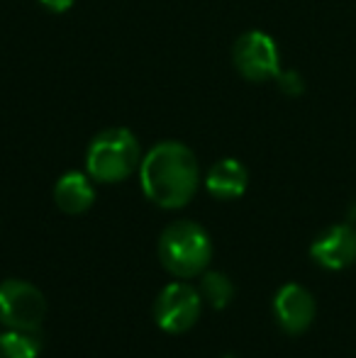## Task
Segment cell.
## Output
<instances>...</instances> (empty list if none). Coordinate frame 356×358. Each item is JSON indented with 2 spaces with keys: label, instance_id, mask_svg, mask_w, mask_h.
<instances>
[{
  "label": "cell",
  "instance_id": "1",
  "mask_svg": "<svg viewBox=\"0 0 356 358\" xmlns=\"http://www.w3.org/2000/svg\"><path fill=\"white\" fill-rule=\"evenodd\" d=\"M198 178L195 154L180 142L157 144L139 164L144 195L164 210L188 205L198 190Z\"/></svg>",
  "mask_w": 356,
  "mask_h": 358
},
{
  "label": "cell",
  "instance_id": "2",
  "mask_svg": "<svg viewBox=\"0 0 356 358\" xmlns=\"http://www.w3.org/2000/svg\"><path fill=\"white\" fill-rule=\"evenodd\" d=\"M159 259L169 273L190 278L208 268L213 259V241L208 231L190 220H178L164 229L159 239Z\"/></svg>",
  "mask_w": 356,
  "mask_h": 358
},
{
  "label": "cell",
  "instance_id": "3",
  "mask_svg": "<svg viewBox=\"0 0 356 358\" xmlns=\"http://www.w3.org/2000/svg\"><path fill=\"white\" fill-rule=\"evenodd\" d=\"M142 164L139 142L129 129L110 127L93 137L86 154V171L98 183H120Z\"/></svg>",
  "mask_w": 356,
  "mask_h": 358
},
{
  "label": "cell",
  "instance_id": "4",
  "mask_svg": "<svg viewBox=\"0 0 356 358\" xmlns=\"http://www.w3.org/2000/svg\"><path fill=\"white\" fill-rule=\"evenodd\" d=\"M47 300L37 285L10 278L0 283V324L8 329L34 331L44 322Z\"/></svg>",
  "mask_w": 356,
  "mask_h": 358
},
{
  "label": "cell",
  "instance_id": "5",
  "mask_svg": "<svg viewBox=\"0 0 356 358\" xmlns=\"http://www.w3.org/2000/svg\"><path fill=\"white\" fill-rule=\"evenodd\" d=\"M232 62L237 71L247 80H254V83L271 80L280 73L278 47H276L273 37H269L266 32H259V29L244 32L234 42Z\"/></svg>",
  "mask_w": 356,
  "mask_h": 358
},
{
  "label": "cell",
  "instance_id": "6",
  "mask_svg": "<svg viewBox=\"0 0 356 358\" xmlns=\"http://www.w3.org/2000/svg\"><path fill=\"white\" fill-rule=\"evenodd\" d=\"M203 297L193 285L171 283L159 292L154 302V320L169 334H183L198 322Z\"/></svg>",
  "mask_w": 356,
  "mask_h": 358
},
{
  "label": "cell",
  "instance_id": "7",
  "mask_svg": "<svg viewBox=\"0 0 356 358\" xmlns=\"http://www.w3.org/2000/svg\"><path fill=\"white\" fill-rule=\"evenodd\" d=\"M273 312L280 329L303 334L315 320V297L298 283H285L273 297Z\"/></svg>",
  "mask_w": 356,
  "mask_h": 358
},
{
  "label": "cell",
  "instance_id": "8",
  "mask_svg": "<svg viewBox=\"0 0 356 358\" xmlns=\"http://www.w3.org/2000/svg\"><path fill=\"white\" fill-rule=\"evenodd\" d=\"M315 264L327 271H342L356 261V229L352 224H334L310 246Z\"/></svg>",
  "mask_w": 356,
  "mask_h": 358
},
{
  "label": "cell",
  "instance_id": "9",
  "mask_svg": "<svg viewBox=\"0 0 356 358\" xmlns=\"http://www.w3.org/2000/svg\"><path fill=\"white\" fill-rule=\"evenodd\" d=\"M249 185V173L242 161L237 159H220L205 176V188L218 200H234L244 195Z\"/></svg>",
  "mask_w": 356,
  "mask_h": 358
},
{
  "label": "cell",
  "instance_id": "10",
  "mask_svg": "<svg viewBox=\"0 0 356 358\" xmlns=\"http://www.w3.org/2000/svg\"><path fill=\"white\" fill-rule=\"evenodd\" d=\"M54 200H57L62 213L83 215L95 200V188L90 183V176L78 173V171L64 173L54 185Z\"/></svg>",
  "mask_w": 356,
  "mask_h": 358
},
{
  "label": "cell",
  "instance_id": "11",
  "mask_svg": "<svg viewBox=\"0 0 356 358\" xmlns=\"http://www.w3.org/2000/svg\"><path fill=\"white\" fill-rule=\"evenodd\" d=\"M39 341L32 331L8 329L0 334V358H37Z\"/></svg>",
  "mask_w": 356,
  "mask_h": 358
},
{
  "label": "cell",
  "instance_id": "12",
  "mask_svg": "<svg viewBox=\"0 0 356 358\" xmlns=\"http://www.w3.org/2000/svg\"><path fill=\"white\" fill-rule=\"evenodd\" d=\"M200 297H203L208 305H213L215 310H225L229 305V300L234 297V285L232 280L225 273L218 271H210L203 275V283H200Z\"/></svg>",
  "mask_w": 356,
  "mask_h": 358
},
{
  "label": "cell",
  "instance_id": "13",
  "mask_svg": "<svg viewBox=\"0 0 356 358\" xmlns=\"http://www.w3.org/2000/svg\"><path fill=\"white\" fill-rule=\"evenodd\" d=\"M276 83H278L280 93L290 95V98H295V95H300L305 90V83L298 71H280L276 76Z\"/></svg>",
  "mask_w": 356,
  "mask_h": 358
},
{
  "label": "cell",
  "instance_id": "14",
  "mask_svg": "<svg viewBox=\"0 0 356 358\" xmlns=\"http://www.w3.org/2000/svg\"><path fill=\"white\" fill-rule=\"evenodd\" d=\"M39 3H42L47 10H52V13H66L76 0H39Z\"/></svg>",
  "mask_w": 356,
  "mask_h": 358
},
{
  "label": "cell",
  "instance_id": "15",
  "mask_svg": "<svg viewBox=\"0 0 356 358\" xmlns=\"http://www.w3.org/2000/svg\"><path fill=\"white\" fill-rule=\"evenodd\" d=\"M352 220H356V205H354V210H352Z\"/></svg>",
  "mask_w": 356,
  "mask_h": 358
}]
</instances>
